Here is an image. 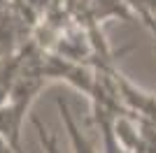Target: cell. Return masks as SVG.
Here are the masks:
<instances>
[{
    "instance_id": "7a4b0ae2",
    "label": "cell",
    "mask_w": 156,
    "mask_h": 153,
    "mask_svg": "<svg viewBox=\"0 0 156 153\" xmlns=\"http://www.w3.org/2000/svg\"><path fill=\"white\" fill-rule=\"evenodd\" d=\"M154 51H156V49H154Z\"/></svg>"
},
{
    "instance_id": "6da1fadb",
    "label": "cell",
    "mask_w": 156,
    "mask_h": 153,
    "mask_svg": "<svg viewBox=\"0 0 156 153\" xmlns=\"http://www.w3.org/2000/svg\"><path fill=\"white\" fill-rule=\"evenodd\" d=\"M58 111H61V116H63V121H65L68 137H70V141H72L75 153H98L96 148H93L91 141H89L84 134L77 130V123H75V118H72V114H70V109H68V104H65L63 100H58Z\"/></svg>"
}]
</instances>
